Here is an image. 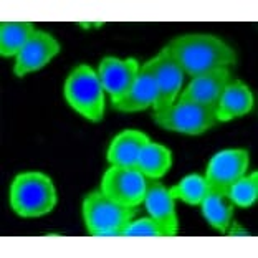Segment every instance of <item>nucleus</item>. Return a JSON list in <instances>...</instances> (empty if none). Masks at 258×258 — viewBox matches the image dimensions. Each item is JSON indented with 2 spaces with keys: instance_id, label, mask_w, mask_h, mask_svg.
Masks as SVG:
<instances>
[{
  "instance_id": "17",
  "label": "nucleus",
  "mask_w": 258,
  "mask_h": 258,
  "mask_svg": "<svg viewBox=\"0 0 258 258\" xmlns=\"http://www.w3.org/2000/svg\"><path fill=\"white\" fill-rule=\"evenodd\" d=\"M172 167V152L166 146L149 141L138 157L136 169L141 171L146 179H161Z\"/></svg>"
},
{
  "instance_id": "8",
  "label": "nucleus",
  "mask_w": 258,
  "mask_h": 258,
  "mask_svg": "<svg viewBox=\"0 0 258 258\" xmlns=\"http://www.w3.org/2000/svg\"><path fill=\"white\" fill-rule=\"evenodd\" d=\"M250 154L245 149H225L210 159L205 179L212 189L227 190L248 171Z\"/></svg>"
},
{
  "instance_id": "2",
  "label": "nucleus",
  "mask_w": 258,
  "mask_h": 258,
  "mask_svg": "<svg viewBox=\"0 0 258 258\" xmlns=\"http://www.w3.org/2000/svg\"><path fill=\"white\" fill-rule=\"evenodd\" d=\"M56 202L53 180L43 172H22L10 185V207L25 219L50 214Z\"/></svg>"
},
{
  "instance_id": "20",
  "label": "nucleus",
  "mask_w": 258,
  "mask_h": 258,
  "mask_svg": "<svg viewBox=\"0 0 258 258\" xmlns=\"http://www.w3.org/2000/svg\"><path fill=\"white\" fill-rule=\"evenodd\" d=\"M227 196L232 204L240 209L251 207L258 197V172L245 174L243 177H240L227 189Z\"/></svg>"
},
{
  "instance_id": "14",
  "label": "nucleus",
  "mask_w": 258,
  "mask_h": 258,
  "mask_svg": "<svg viewBox=\"0 0 258 258\" xmlns=\"http://www.w3.org/2000/svg\"><path fill=\"white\" fill-rule=\"evenodd\" d=\"M255 98L251 90L240 80H232L215 106L217 121H232L248 114L253 109Z\"/></svg>"
},
{
  "instance_id": "21",
  "label": "nucleus",
  "mask_w": 258,
  "mask_h": 258,
  "mask_svg": "<svg viewBox=\"0 0 258 258\" xmlns=\"http://www.w3.org/2000/svg\"><path fill=\"white\" fill-rule=\"evenodd\" d=\"M166 237L159 224L152 217H143V219L131 220L122 228L121 237Z\"/></svg>"
},
{
  "instance_id": "7",
  "label": "nucleus",
  "mask_w": 258,
  "mask_h": 258,
  "mask_svg": "<svg viewBox=\"0 0 258 258\" xmlns=\"http://www.w3.org/2000/svg\"><path fill=\"white\" fill-rule=\"evenodd\" d=\"M152 64H154L157 81V98L152 108H154V113H157V111L171 108L177 101L185 73L179 67V63L175 61L174 55L167 46H164L159 51V55L152 58Z\"/></svg>"
},
{
  "instance_id": "6",
  "label": "nucleus",
  "mask_w": 258,
  "mask_h": 258,
  "mask_svg": "<svg viewBox=\"0 0 258 258\" xmlns=\"http://www.w3.org/2000/svg\"><path fill=\"white\" fill-rule=\"evenodd\" d=\"M148 179L136 167L111 166L101 179V190L111 201L124 207H139L144 202Z\"/></svg>"
},
{
  "instance_id": "1",
  "label": "nucleus",
  "mask_w": 258,
  "mask_h": 258,
  "mask_svg": "<svg viewBox=\"0 0 258 258\" xmlns=\"http://www.w3.org/2000/svg\"><path fill=\"white\" fill-rule=\"evenodd\" d=\"M185 75L201 76L215 70L230 68L237 63V53L224 40L214 35H182L167 45Z\"/></svg>"
},
{
  "instance_id": "19",
  "label": "nucleus",
  "mask_w": 258,
  "mask_h": 258,
  "mask_svg": "<svg viewBox=\"0 0 258 258\" xmlns=\"http://www.w3.org/2000/svg\"><path fill=\"white\" fill-rule=\"evenodd\" d=\"M210 185L205 179V175L190 174L184 177L177 185H174L169 189L174 199H179L189 205H201V202L209 194Z\"/></svg>"
},
{
  "instance_id": "11",
  "label": "nucleus",
  "mask_w": 258,
  "mask_h": 258,
  "mask_svg": "<svg viewBox=\"0 0 258 258\" xmlns=\"http://www.w3.org/2000/svg\"><path fill=\"white\" fill-rule=\"evenodd\" d=\"M232 80H233L232 73L228 68L215 70V72L196 76L185 86V90H180L175 103H196V104H202V106L215 108L222 93L225 90V86Z\"/></svg>"
},
{
  "instance_id": "10",
  "label": "nucleus",
  "mask_w": 258,
  "mask_h": 258,
  "mask_svg": "<svg viewBox=\"0 0 258 258\" xmlns=\"http://www.w3.org/2000/svg\"><path fill=\"white\" fill-rule=\"evenodd\" d=\"M58 53H60V43H58V40L43 30H35L32 38L28 40V43L15 56L14 73L19 78H23L25 75L43 68Z\"/></svg>"
},
{
  "instance_id": "5",
  "label": "nucleus",
  "mask_w": 258,
  "mask_h": 258,
  "mask_svg": "<svg viewBox=\"0 0 258 258\" xmlns=\"http://www.w3.org/2000/svg\"><path fill=\"white\" fill-rule=\"evenodd\" d=\"M152 119L166 131L189 136L207 133L219 122L214 106H202L196 103H174L171 108L152 114Z\"/></svg>"
},
{
  "instance_id": "3",
  "label": "nucleus",
  "mask_w": 258,
  "mask_h": 258,
  "mask_svg": "<svg viewBox=\"0 0 258 258\" xmlns=\"http://www.w3.org/2000/svg\"><path fill=\"white\" fill-rule=\"evenodd\" d=\"M63 95L67 103L80 116L91 122H99L104 118V90L98 73L88 64H78L72 70L64 81Z\"/></svg>"
},
{
  "instance_id": "4",
  "label": "nucleus",
  "mask_w": 258,
  "mask_h": 258,
  "mask_svg": "<svg viewBox=\"0 0 258 258\" xmlns=\"http://www.w3.org/2000/svg\"><path fill=\"white\" fill-rule=\"evenodd\" d=\"M136 215V207H124L101 190L88 194L83 201L86 230L95 237H121V232Z\"/></svg>"
},
{
  "instance_id": "15",
  "label": "nucleus",
  "mask_w": 258,
  "mask_h": 258,
  "mask_svg": "<svg viewBox=\"0 0 258 258\" xmlns=\"http://www.w3.org/2000/svg\"><path fill=\"white\" fill-rule=\"evenodd\" d=\"M149 136L138 129H124L119 133L108 148V161L111 166L118 167H136L138 157L146 144L149 143Z\"/></svg>"
},
{
  "instance_id": "12",
  "label": "nucleus",
  "mask_w": 258,
  "mask_h": 258,
  "mask_svg": "<svg viewBox=\"0 0 258 258\" xmlns=\"http://www.w3.org/2000/svg\"><path fill=\"white\" fill-rule=\"evenodd\" d=\"M144 205L149 217H152L162 228L164 235L172 237L177 233L179 220L177 212H175V199L167 187L159 182V179H148Z\"/></svg>"
},
{
  "instance_id": "16",
  "label": "nucleus",
  "mask_w": 258,
  "mask_h": 258,
  "mask_svg": "<svg viewBox=\"0 0 258 258\" xmlns=\"http://www.w3.org/2000/svg\"><path fill=\"white\" fill-rule=\"evenodd\" d=\"M201 209L204 219L209 222L210 227H214L215 230L222 233L227 232L233 217V209H235V205L227 196V190L210 187L209 194L201 202Z\"/></svg>"
},
{
  "instance_id": "13",
  "label": "nucleus",
  "mask_w": 258,
  "mask_h": 258,
  "mask_svg": "<svg viewBox=\"0 0 258 258\" xmlns=\"http://www.w3.org/2000/svg\"><path fill=\"white\" fill-rule=\"evenodd\" d=\"M157 98V81L154 73L152 60L146 61L139 68L138 78L134 81L133 88L118 101H113V108L121 113H138L154 106Z\"/></svg>"
},
{
  "instance_id": "9",
  "label": "nucleus",
  "mask_w": 258,
  "mask_h": 258,
  "mask_svg": "<svg viewBox=\"0 0 258 258\" xmlns=\"http://www.w3.org/2000/svg\"><path fill=\"white\" fill-rule=\"evenodd\" d=\"M141 64L136 58L119 60L114 56L103 58L98 67V76L103 90L111 96V101H118L131 90L138 78Z\"/></svg>"
},
{
  "instance_id": "22",
  "label": "nucleus",
  "mask_w": 258,
  "mask_h": 258,
  "mask_svg": "<svg viewBox=\"0 0 258 258\" xmlns=\"http://www.w3.org/2000/svg\"><path fill=\"white\" fill-rule=\"evenodd\" d=\"M227 232L230 233V235H248V232L245 230V228L240 227L237 222H233V220L230 222V225H228Z\"/></svg>"
},
{
  "instance_id": "18",
  "label": "nucleus",
  "mask_w": 258,
  "mask_h": 258,
  "mask_svg": "<svg viewBox=\"0 0 258 258\" xmlns=\"http://www.w3.org/2000/svg\"><path fill=\"white\" fill-rule=\"evenodd\" d=\"M35 33L28 22H4L0 27V55L4 58L17 56Z\"/></svg>"
}]
</instances>
